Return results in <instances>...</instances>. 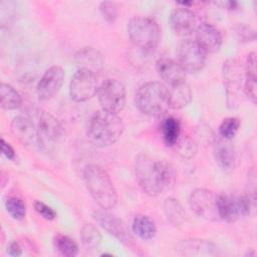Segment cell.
Here are the masks:
<instances>
[{"label":"cell","mask_w":257,"mask_h":257,"mask_svg":"<svg viewBox=\"0 0 257 257\" xmlns=\"http://www.w3.org/2000/svg\"><path fill=\"white\" fill-rule=\"evenodd\" d=\"M157 70L161 78L170 86L185 81L186 71L173 59L166 57L159 59L157 62Z\"/></svg>","instance_id":"cell-19"},{"label":"cell","mask_w":257,"mask_h":257,"mask_svg":"<svg viewBox=\"0 0 257 257\" xmlns=\"http://www.w3.org/2000/svg\"><path fill=\"white\" fill-rule=\"evenodd\" d=\"M33 206H34L35 211L40 216H42L44 219L51 221V220H54L56 218V212L51 207H49L46 204H44L43 202L35 201Z\"/></svg>","instance_id":"cell-36"},{"label":"cell","mask_w":257,"mask_h":257,"mask_svg":"<svg viewBox=\"0 0 257 257\" xmlns=\"http://www.w3.org/2000/svg\"><path fill=\"white\" fill-rule=\"evenodd\" d=\"M254 204L246 196L217 195V209L219 218L227 222H234L250 214Z\"/></svg>","instance_id":"cell-6"},{"label":"cell","mask_w":257,"mask_h":257,"mask_svg":"<svg viewBox=\"0 0 257 257\" xmlns=\"http://www.w3.org/2000/svg\"><path fill=\"white\" fill-rule=\"evenodd\" d=\"M178 63L186 72L200 71L206 63V52L196 40L186 39L180 42L176 50Z\"/></svg>","instance_id":"cell-7"},{"label":"cell","mask_w":257,"mask_h":257,"mask_svg":"<svg viewBox=\"0 0 257 257\" xmlns=\"http://www.w3.org/2000/svg\"><path fill=\"white\" fill-rule=\"evenodd\" d=\"M214 156L216 163L223 171L233 170L236 155L231 140H226L219 136L214 143Z\"/></svg>","instance_id":"cell-18"},{"label":"cell","mask_w":257,"mask_h":257,"mask_svg":"<svg viewBox=\"0 0 257 257\" xmlns=\"http://www.w3.org/2000/svg\"><path fill=\"white\" fill-rule=\"evenodd\" d=\"M42 147L48 143L56 142L62 136V128L58 120L48 112H41L37 124Z\"/></svg>","instance_id":"cell-17"},{"label":"cell","mask_w":257,"mask_h":257,"mask_svg":"<svg viewBox=\"0 0 257 257\" xmlns=\"http://www.w3.org/2000/svg\"><path fill=\"white\" fill-rule=\"evenodd\" d=\"M169 22L172 30L180 36L191 34L193 31H196L199 26L196 14L185 7L173 10L170 15Z\"/></svg>","instance_id":"cell-14"},{"label":"cell","mask_w":257,"mask_h":257,"mask_svg":"<svg viewBox=\"0 0 257 257\" xmlns=\"http://www.w3.org/2000/svg\"><path fill=\"white\" fill-rule=\"evenodd\" d=\"M5 207L9 215L15 220H22L26 215L24 202L17 197H10L5 202Z\"/></svg>","instance_id":"cell-30"},{"label":"cell","mask_w":257,"mask_h":257,"mask_svg":"<svg viewBox=\"0 0 257 257\" xmlns=\"http://www.w3.org/2000/svg\"><path fill=\"white\" fill-rule=\"evenodd\" d=\"M99 10L103 18L109 23H113L117 18L118 9L114 2H110V1L101 2L99 5Z\"/></svg>","instance_id":"cell-33"},{"label":"cell","mask_w":257,"mask_h":257,"mask_svg":"<svg viewBox=\"0 0 257 257\" xmlns=\"http://www.w3.org/2000/svg\"><path fill=\"white\" fill-rule=\"evenodd\" d=\"M98 101L105 111L117 113L125 104V88L116 79H106L98 87Z\"/></svg>","instance_id":"cell-8"},{"label":"cell","mask_w":257,"mask_h":257,"mask_svg":"<svg viewBox=\"0 0 257 257\" xmlns=\"http://www.w3.org/2000/svg\"><path fill=\"white\" fill-rule=\"evenodd\" d=\"M136 176L142 190L150 196H159L171 190L176 183V172L165 160H154L140 155L136 161Z\"/></svg>","instance_id":"cell-1"},{"label":"cell","mask_w":257,"mask_h":257,"mask_svg":"<svg viewBox=\"0 0 257 257\" xmlns=\"http://www.w3.org/2000/svg\"><path fill=\"white\" fill-rule=\"evenodd\" d=\"M176 252L182 256H215L218 249L214 243L204 239H186L180 241L176 247Z\"/></svg>","instance_id":"cell-15"},{"label":"cell","mask_w":257,"mask_h":257,"mask_svg":"<svg viewBox=\"0 0 257 257\" xmlns=\"http://www.w3.org/2000/svg\"><path fill=\"white\" fill-rule=\"evenodd\" d=\"M135 100L140 111L150 116H158L169 107V90L160 82H148L138 89Z\"/></svg>","instance_id":"cell-4"},{"label":"cell","mask_w":257,"mask_h":257,"mask_svg":"<svg viewBox=\"0 0 257 257\" xmlns=\"http://www.w3.org/2000/svg\"><path fill=\"white\" fill-rule=\"evenodd\" d=\"M215 4H217V5H219V6H222V7H224V8H226V9H236L238 6H239V4H238V2H236V1H223V2H215Z\"/></svg>","instance_id":"cell-39"},{"label":"cell","mask_w":257,"mask_h":257,"mask_svg":"<svg viewBox=\"0 0 257 257\" xmlns=\"http://www.w3.org/2000/svg\"><path fill=\"white\" fill-rule=\"evenodd\" d=\"M92 217L101 228L116 238L123 245L130 247L134 244V238L124 223L115 215L108 212V210L102 208L100 210H96L93 212Z\"/></svg>","instance_id":"cell-10"},{"label":"cell","mask_w":257,"mask_h":257,"mask_svg":"<svg viewBox=\"0 0 257 257\" xmlns=\"http://www.w3.org/2000/svg\"><path fill=\"white\" fill-rule=\"evenodd\" d=\"M8 253H9V255L14 256V257L20 256L22 254V248H21L20 244L17 241L10 242V244L8 246Z\"/></svg>","instance_id":"cell-38"},{"label":"cell","mask_w":257,"mask_h":257,"mask_svg":"<svg viewBox=\"0 0 257 257\" xmlns=\"http://www.w3.org/2000/svg\"><path fill=\"white\" fill-rule=\"evenodd\" d=\"M196 41L206 53L218 51L222 45L220 30L210 23H202L196 29Z\"/></svg>","instance_id":"cell-16"},{"label":"cell","mask_w":257,"mask_h":257,"mask_svg":"<svg viewBox=\"0 0 257 257\" xmlns=\"http://www.w3.org/2000/svg\"><path fill=\"white\" fill-rule=\"evenodd\" d=\"M169 90V107L180 109L188 105L192 99V91L186 81L170 86Z\"/></svg>","instance_id":"cell-23"},{"label":"cell","mask_w":257,"mask_h":257,"mask_svg":"<svg viewBox=\"0 0 257 257\" xmlns=\"http://www.w3.org/2000/svg\"><path fill=\"white\" fill-rule=\"evenodd\" d=\"M177 146V153L184 159H192L197 154V144L191 138L185 137L183 139H179L176 144Z\"/></svg>","instance_id":"cell-32"},{"label":"cell","mask_w":257,"mask_h":257,"mask_svg":"<svg viewBox=\"0 0 257 257\" xmlns=\"http://www.w3.org/2000/svg\"><path fill=\"white\" fill-rule=\"evenodd\" d=\"M83 179L88 192L100 208L109 210L116 205V191L109 176L102 168L88 165L84 169Z\"/></svg>","instance_id":"cell-3"},{"label":"cell","mask_w":257,"mask_h":257,"mask_svg":"<svg viewBox=\"0 0 257 257\" xmlns=\"http://www.w3.org/2000/svg\"><path fill=\"white\" fill-rule=\"evenodd\" d=\"M123 132V123L117 113L100 110L90 118L87 128L89 141L98 148L113 145Z\"/></svg>","instance_id":"cell-2"},{"label":"cell","mask_w":257,"mask_h":257,"mask_svg":"<svg viewBox=\"0 0 257 257\" xmlns=\"http://www.w3.org/2000/svg\"><path fill=\"white\" fill-rule=\"evenodd\" d=\"M164 212L170 223L179 226L186 218V212L181 203L175 198H168L164 203Z\"/></svg>","instance_id":"cell-26"},{"label":"cell","mask_w":257,"mask_h":257,"mask_svg":"<svg viewBox=\"0 0 257 257\" xmlns=\"http://www.w3.org/2000/svg\"><path fill=\"white\" fill-rule=\"evenodd\" d=\"M64 70L55 65L48 68L37 84V94L41 100H47L54 96L60 89L64 80Z\"/></svg>","instance_id":"cell-13"},{"label":"cell","mask_w":257,"mask_h":257,"mask_svg":"<svg viewBox=\"0 0 257 257\" xmlns=\"http://www.w3.org/2000/svg\"><path fill=\"white\" fill-rule=\"evenodd\" d=\"M80 238L83 246L87 250L96 249L101 242V235L92 224H85L80 231Z\"/></svg>","instance_id":"cell-28"},{"label":"cell","mask_w":257,"mask_h":257,"mask_svg":"<svg viewBox=\"0 0 257 257\" xmlns=\"http://www.w3.org/2000/svg\"><path fill=\"white\" fill-rule=\"evenodd\" d=\"M133 232L144 240H150L155 237L157 227L155 222L146 215H137L133 221Z\"/></svg>","instance_id":"cell-24"},{"label":"cell","mask_w":257,"mask_h":257,"mask_svg":"<svg viewBox=\"0 0 257 257\" xmlns=\"http://www.w3.org/2000/svg\"><path fill=\"white\" fill-rule=\"evenodd\" d=\"M245 195L255 205V201H256V173H255L254 169H251L248 173L247 185H246V194Z\"/></svg>","instance_id":"cell-35"},{"label":"cell","mask_w":257,"mask_h":257,"mask_svg":"<svg viewBox=\"0 0 257 257\" xmlns=\"http://www.w3.org/2000/svg\"><path fill=\"white\" fill-rule=\"evenodd\" d=\"M74 59L78 69L88 70L95 74L103 67L102 56L100 52L93 47H83L79 49Z\"/></svg>","instance_id":"cell-21"},{"label":"cell","mask_w":257,"mask_h":257,"mask_svg":"<svg viewBox=\"0 0 257 257\" xmlns=\"http://www.w3.org/2000/svg\"><path fill=\"white\" fill-rule=\"evenodd\" d=\"M162 134L164 142L167 146L173 147L180 139L181 124L178 118L174 116H167L162 122Z\"/></svg>","instance_id":"cell-25"},{"label":"cell","mask_w":257,"mask_h":257,"mask_svg":"<svg viewBox=\"0 0 257 257\" xmlns=\"http://www.w3.org/2000/svg\"><path fill=\"white\" fill-rule=\"evenodd\" d=\"M223 76L228 98H233L234 100L237 93L240 91L242 84L241 68L235 59H230L224 62Z\"/></svg>","instance_id":"cell-20"},{"label":"cell","mask_w":257,"mask_h":257,"mask_svg":"<svg viewBox=\"0 0 257 257\" xmlns=\"http://www.w3.org/2000/svg\"><path fill=\"white\" fill-rule=\"evenodd\" d=\"M189 203L191 209L198 216L210 221L220 219L217 209V195L214 192L207 189H196L191 193Z\"/></svg>","instance_id":"cell-11"},{"label":"cell","mask_w":257,"mask_h":257,"mask_svg":"<svg viewBox=\"0 0 257 257\" xmlns=\"http://www.w3.org/2000/svg\"><path fill=\"white\" fill-rule=\"evenodd\" d=\"M54 244L56 249L66 257H73L78 254V244L69 236L58 234L54 238Z\"/></svg>","instance_id":"cell-29"},{"label":"cell","mask_w":257,"mask_h":257,"mask_svg":"<svg viewBox=\"0 0 257 257\" xmlns=\"http://www.w3.org/2000/svg\"><path fill=\"white\" fill-rule=\"evenodd\" d=\"M127 34L136 46L147 50L158 45L161 32L154 19L147 16H136L127 23Z\"/></svg>","instance_id":"cell-5"},{"label":"cell","mask_w":257,"mask_h":257,"mask_svg":"<svg viewBox=\"0 0 257 257\" xmlns=\"http://www.w3.org/2000/svg\"><path fill=\"white\" fill-rule=\"evenodd\" d=\"M0 98H1V107L3 109L11 110L16 109L21 106L22 99L20 94L7 83H1L0 85Z\"/></svg>","instance_id":"cell-27"},{"label":"cell","mask_w":257,"mask_h":257,"mask_svg":"<svg viewBox=\"0 0 257 257\" xmlns=\"http://www.w3.org/2000/svg\"><path fill=\"white\" fill-rule=\"evenodd\" d=\"M1 151H2V154L8 160L12 161V160L15 159V151H14V149L10 146V144L5 142L4 139H1Z\"/></svg>","instance_id":"cell-37"},{"label":"cell","mask_w":257,"mask_h":257,"mask_svg":"<svg viewBox=\"0 0 257 257\" xmlns=\"http://www.w3.org/2000/svg\"><path fill=\"white\" fill-rule=\"evenodd\" d=\"M11 132L24 146L34 149L43 148L37 125H35L31 118L24 115L14 117L11 121Z\"/></svg>","instance_id":"cell-12"},{"label":"cell","mask_w":257,"mask_h":257,"mask_svg":"<svg viewBox=\"0 0 257 257\" xmlns=\"http://www.w3.org/2000/svg\"><path fill=\"white\" fill-rule=\"evenodd\" d=\"M236 34L238 38L243 42L254 41L256 39L255 30L251 26L246 24H239L236 27Z\"/></svg>","instance_id":"cell-34"},{"label":"cell","mask_w":257,"mask_h":257,"mask_svg":"<svg viewBox=\"0 0 257 257\" xmlns=\"http://www.w3.org/2000/svg\"><path fill=\"white\" fill-rule=\"evenodd\" d=\"M256 54L250 53L247 57L245 64V81L244 93L253 102L256 103L257 99V82H256Z\"/></svg>","instance_id":"cell-22"},{"label":"cell","mask_w":257,"mask_h":257,"mask_svg":"<svg viewBox=\"0 0 257 257\" xmlns=\"http://www.w3.org/2000/svg\"><path fill=\"white\" fill-rule=\"evenodd\" d=\"M98 91L95 73L78 69L72 76L69 84L70 97L77 102H82L93 97Z\"/></svg>","instance_id":"cell-9"},{"label":"cell","mask_w":257,"mask_h":257,"mask_svg":"<svg viewBox=\"0 0 257 257\" xmlns=\"http://www.w3.org/2000/svg\"><path fill=\"white\" fill-rule=\"evenodd\" d=\"M239 127L240 120L237 117H226L219 126V136L226 140H232L238 133Z\"/></svg>","instance_id":"cell-31"}]
</instances>
